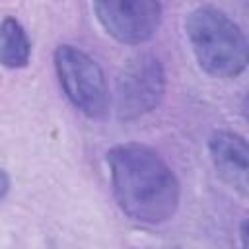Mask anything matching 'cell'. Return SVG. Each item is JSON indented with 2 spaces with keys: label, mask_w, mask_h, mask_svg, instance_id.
I'll use <instances>...</instances> for the list:
<instances>
[{
  "label": "cell",
  "mask_w": 249,
  "mask_h": 249,
  "mask_svg": "<svg viewBox=\"0 0 249 249\" xmlns=\"http://www.w3.org/2000/svg\"><path fill=\"white\" fill-rule=\"evenodd\" d=\"M208 152L218 175L245 196L249 191V150L245 138L230 130H216L208 140Z\"/></svg>",
  "instance_id": "cell-6"
},
{
  "label": "cell",
  "mask_w": 249,
  "mask_h": 249,
  "mask_svg": "<svg viewBox=\"0 0 249 249\" xmlns=\"http://www.w3.org/2000/svg\"><path fill=\"white\" fill-rule=\"evenodd\" d=\"M8 191H10V177L4 169H0V200L8 195Z\"/></svg>",
  "instance_id": "cell-8"
},
{
  "label": "cell",
  "mask_w": 249,
  "mask_h": 249,
  "mask_svg": "<svg viewBox=\"0 0 249 249\" xmlns=\"http://www.w3.org/2000/svg\"><path fill=\"white\" fill-rule=\"evenodd\" d=\"M239 235H241V249H245V222H241V231H239Z\"/></svg>",
  "instance_id": "cell-9"
},
{
  "label": "cell",
  "mask_w": 249,
  "mask_h": 249,
  "mask_svg": "<svg viewBox=\"0 0 249 249\" xmlns=\"http://www.w3.org/2000/svg\"><path fill=\"white\" fill-rule=\"evenodd\" d=\"M54 70L64 95L89 119H105L111 97L101 66L74 45H58L54 51Z\"/></svg>",
  "instance_id": "cell-3"
},
{
  "label": "cell",
  "mask_w": 249,
  "mask_h": 249,
  "mask_svg": "<svg viewBox=\"0 0 249 249\" xmlns=\"http://www.w3.org/2000/svg\"><path fill=\"white\" fill-rule=\"evenodd\" d=\"M185 31L195 58L206 74L214 78H235L247 68V37L220 8H195L185 18Z\"/></svg>",
  "instance_id": "cell-2"
},
{
  "label": "cell",
  "mask_w": 249,
  "mask_h": 249,
  "mask_svg": "<svg viewBox=\"0 0 249 249\" xmlns=\"http://www.w3.org/2000/svg\"><path fill=\"white\" fill-rule=\"evenodd\" d=\"M113 195L119 208L140 224H163L179 208L181 185L167 161L150 146L117 144L107 152Z\"/></svg>",
  "instance_id": "cell-1"
},
{
  "label": "cell",
  "mask_w": 249,
  "mask_h": 249,
  "mask_svg": "<svg viewBox=\"0 0 249 249\" xmlns=\"http://www.w3.org/2000/svg\"><path fill=\"white\" fill-rule=\"evenodd\" d=\"M165 95V70L158 56L138 53L130 56L115 88V111L121 121H134L152 113Z\"/></svg>",
  "instance_id": "cell-4"
},
{
  "label": "cell",
  "mask_w": 249,
  "mask_h": 249,
  "mask_svg": "<svg viewBox=\"0 0 249 249\" xmlns=\"http://www.w3.org/2000/svg\"><path fill=\"white\" fill-rule=\"evenodd\" d=\"M93 12L101 27L124 45L150 41L161 21V4L156 0H103L93 2Z\"/></svg>",
  "instance_id": "cell-5"
},
{
  "label": "cell",
  "mask_w": 249,
  "mask_h": 249,
  "mask_svg": "<svg viewBox=\"0 0 249 249\" xmlns=\"http://www.w3.org/2000/svg\"><path fill=\"white\" fill-rule=\"evenodd\" d=\"M31 56V43L23 25L8 16L0 21V64L12 70L25 68Z\"/></svg>",
  "instance_id": "cell-7"
}]
</instances>
